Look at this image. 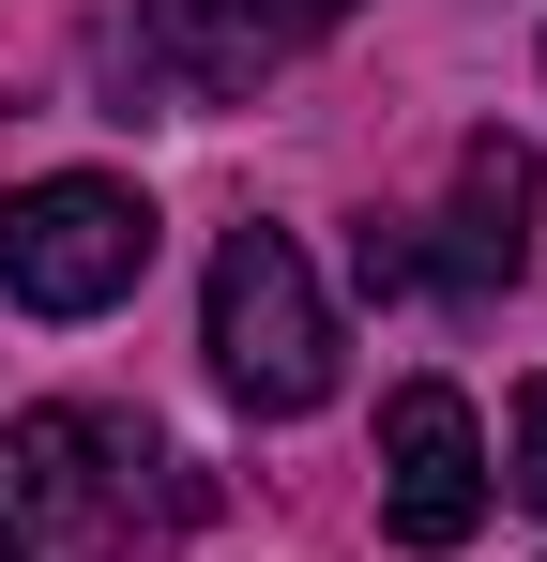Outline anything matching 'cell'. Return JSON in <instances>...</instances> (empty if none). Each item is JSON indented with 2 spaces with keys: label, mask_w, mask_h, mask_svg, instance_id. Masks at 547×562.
<instances>
[{
  "label": "cell",
  "mask_w": 547,
  "mask_h": 562,
  "mask_svg": "<svg viewBox=\"0 0 547 562\" xmlns=\"http://www.w3.org/2000/svg\"><path fill=\"white\" fill-rule=\"evenodd\" d=\"M198 350H213V380H228L244 411H274V426L335 395V304H320V274H304L289 228H228V244H213Z\"/></svg>",
  "instance_id": "cell-1"
},
{
  "label": "cell",
  "mask_w": 547,
  "mask_h": 562,
  "mask_svg": "<svg viewBox=\"0 0 547 562\" xmlns=\"http://www.w3.org/2000/svg\"><path fill=\"white\" fill-rule=\"evenodd\" d=\"M153 274V198L107 168H46L0 198V304L15 319H107L122 289Z\"/></svg>",
  "instance_id": "cell-2"
},
{
  "label": "cell",
  "mask_w": 547,
  "mask_h": 562,
  "mask_svg": "<svg viewBox=\"0 0 547 562\" xmlns=\"http://www.w3.org/2000/svg\"><path fill=\"white\" fill-rule=\"evenodd\" d=\"M137 471H153V426H122V411H15L0 517L31 562H107L137 532Z\"/></svg>",
  "instance_id": "cell-3"
},
{
  "label": "cell",
  "mask_w": 547,
  "mask_h": 562,
  "mask_svg": "<svg viewBox=\"0 0 547 562\" xmlns=\"http://www.w3.org/2000/svg\"><path fill=\"white\" fill-rule=\"evenodd\" d=\"M380 532L426 548V562L487 532V426H471L456 380H395L380 395Z\"/></svg>",
  "instance_id": "cell-4"
},
{
  "label": "cell",
  "mask_w": 547,
  "mask_h": 562,
  "mask_svg": "<svg viewBox=\"0 0 547 562\" xmlns=\"http://www.w3.org/2000/svg\"><path fill=\"white\" fill-rule=\"evenodd\" d=\"M533 198H547L533 137H471V153H456V213H442V244H426L411 274H442L456 304L517 289V259H533Z\"/></svg>",
  "instance_id": "cell-5"
},
{
  "label": "cell",
  "mask_w": 547,
  "mask_h": 562,
  "mask_svg": "<svg viewBox=\"0 0 547 562\" xmlns=\"http://www.w3.org/2000/svg\"><path fill=\"white\" fill-rule=\"evenodd\" d=\"M137 46H153L198 106H244L274 77V15L259 0H137Z\"/></svg>",
  "instance_id": "cell-6"
},
{
  "label": "cell",
  "mask_w": 547,
  "mask_h": 562,
  "mask_svg": "<svg viewBox=\"0 0 547 562\" xmlns=\"http://www.w3.org/2000/svg\"><path fill=\"white\" fill-rule=\"evenodd\" d=\"M502 486H517V502L547 517V380L517 395V441H502Z\"/></svg>",
  "instance_id": "cell-7"
},
{
  "label": "cell",
  "mask_w": 547,
  "mask_h": 562,
  "mask_svg": "<svg viewBox=\"0 0 547 562\" xmlns=\"http://www.w3.org/2000/svg\"><path fill=\"white\" fill-rule=\"evenodd\" d=\"M274 31H335V15H350V0H259Z\"/></svg>",
  "instance_id": "cell-8"
},
{
  "label": "cell",
  "mask_w": 547,
  "mask_h": 562,
  "mask_svg": "<svg viewBox=\"0 0 547 562\" xmlns=\"http://www.w3.org/2000/svg\"><path fill=\"white\" fill-rule=\"evenodd\" d=\"M0 562H31V548H15V517H0Z\"/></svg>",
  "instance_id": "cell-9"
}]
</instances>
